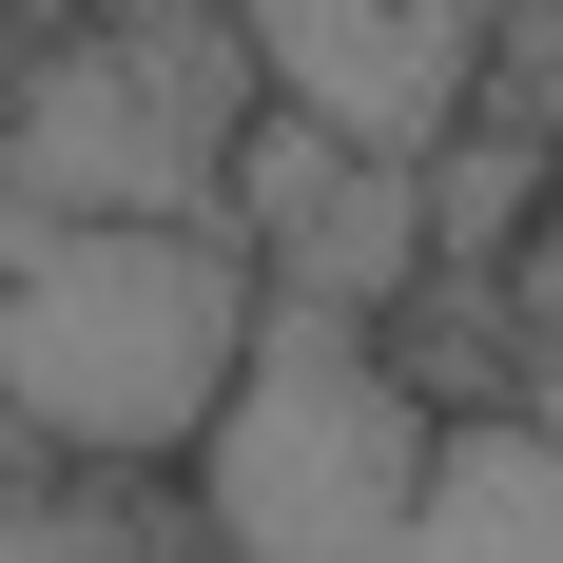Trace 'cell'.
I'll use <instances>...</instances> for the list:
<instances>
[{
  "mask_svg": "<svg viewBox=\"0 0 563 563\" xmlns=\"http://www.w3.org/2000/svg\"><path fill=\"white\" fill-rule=\"evenodd\" d=\"M233 40H253V78H273L291 117H331L369 156H428V136L486 98L506 0H233Z\"/></svg>",
  "mask_w": 563,
  "mask_h": 563,
  "instance_id": "obj_5",
  "label": "cell"
},
{
  "mask_svg": "<svg viewBox=\"0 0 563 563\" xmlns=\"http://www.w3.org/2000/svg\"><path fill=\"white\" fill-rule=\"evenodd\" d=\"M156 563V544H214V525H195V486H136V466H98V486H0V563Z\"/></svg>",
  "mask_w": 563,
  "mask_h": 563,
  "instance_id": "obj_7",
  "label": "cell"
},
{
  "mask_svg": "<svg viewBox=\"0 0 563 563\" xmlns=\"http://www.w3.org/2000/svg\"><path fill=\"white\" fill-rule=\"evenodd\" d=\"M408 544L428 563H563V350L506 369V389H466L428 428V486H408Z\"/></svg>",
  "mask_w": 563,
  "mask_h": 563,
  "instance_id": "obj_6",
  "label": "cell"
},
{
  "mask_svg": "<svg viewBox=\"0 0 563 563\" xmlns=\"http://www.w3.org/2000/svg\"><path fill=\"white\" fill-rule=\"evenodd\" d=\"M214 214L253 253V291H311V311H408L428 291V156H369V136H331L291 98L233 117Z\"/></svg>",
  "mask_w": 563,
  "mask_h": 563,
  "instance_id": "obj_4",
  "label": "cell"
},
{
  "mask_svg": "<svg viewBox=\"0 0 563 563\" xmlns=\"http://www.w3.org/2000/svg\"><path fill=\"white\" fill-rule=\"evenodd\" d=\"M273 98L233 0H78L58 58L0 78V195H58V214H214L233 117Z\"/></svg>",
  "mask_w": 563,
  "mask_h": 563,
  "instance_id": "obj_3",
  "label": "cell"
},
{
  "mask_svg": "<svg viewBox=\"0 0 563 563\" xmlns=\"http://www.w3.org/2000/svg\"><path fill=\"white\" fill-rule=\"evenodd\" d=\"M253 350V253L233 214H58L0 195V428L58 466H175L195 408Z\"/></svg>",
  "mask_w": 563,
  "mask_h": 563,
  "instance_id": "obj_1",
  "label": "cell"
},
{
  "mask_svg": "<svg viewBox=\"0 0 563 563\" xmlns=\"http://www.w3.org/2000/svg\"><path fill=\"white\" fill-rule=\"evenodd\" d=\"M428 369L389 350V311H311V291H253V350H233V389L195 408V525L253 563H369L408 544V486H428Z\"/></svg>",
  "mask_w": 563,
  "mask_h": 563,
  "instance_id": "obj_2",
  "label": "cell"
}]
</instances>
